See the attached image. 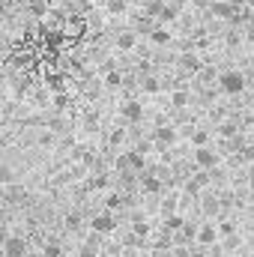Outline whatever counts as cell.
Listing matches in <instances>:
<instances>
[{"label": "cell", "mask_w": 254, "mask_h": 257, "mask_svg": "<svg viewBox=\"0 0 254 257\" xmlns=\"http://www.w3.org/2000/svg\"><path fill=\"white\" fill-rule=\"evenodd\" d=\"M218 84H221V90H224L227 96H236V93H242V87H245V78H242L239 72H224V75L218 78Z\"/></svg>", "instance_id": "6da1fadb"}, {"label": "cell", "mask_w": 254, "mask_h": 257, "mask_svg": "<svg viewBox=\"0 0 254 257\" xmlns=\"http://www.w3.org/2000/svg\"><path fill=\"white\" fill-rule=\"evenodd\" d=\"M3 257H27V242L21 236H6L3 239Z\"/></svg>", "instance_id": "7a4b0ae2"}, {"label": "cell", "mask_w": 254, "mask_h": 257, "mask_svg": "<svg viewBox=\"0 0 254 257\" xmlns=\"http://www.w3.org/2000/svg\"><path fill=\"white\" fill-rule=\"evenodd\" d=\"M194 165L203 168V171H212V168L218 165V156H215L209 147H197V153H194Z\"/></svg>", "instance_id": "3957f363"}, {"label": "cell", "mask_w": 254, "mask_h": 257, "mask_svg": "<svg viewBox=\"0 0 254 257\" xmlns=\"http://www.w3.org/2000/svg\"><path fill=\"white\" fill-rule=\"evenodd\" d=\"M90 227H93V233H111V230L117 227V221H114L111 212H99V215H93Z\"/></svg>", "instance_id": "277c9868"}, {"label": "cell", "mask_w": 254, "mask_h": 257, "mask_svg": "<svg viewBox=\"0 0 254 257\" xmlns=\"http://www.w3.org/2000/svg\"><path fill=\"white\" fill-rule=\"evenodd\" d=\"M194 236H197L200 245H215V242H218V230H215V224H200V230H194Z\"/></svg>", "instance_id": "5b68a950"}, {"label": "cell", "mask_w": 254, "mask_h": 257, "mask_svg": "<svg viewBox=\"0 0 254 257\" xmlns=\"http://www.w3.org/2000/svg\"><path fill=\"white\" fill-rule=\"evenodd\" d=\"M153 141H156L159 147H171V144L177 141V128H171V126H162V128H156V135H153Z\"/></svg>", "instance_id": "8992f818"}, {"label": "cell", "mask_w": 254, "mask_h": 257, "mask_svg": "<svg viewBox=\"0 0 254 257\" xmlns=\"http://www.w3.org/2000/svg\"><path fill=\"white\" fill-rule=\"evenodd\" d=\"M123 117H126L129 123H141V120H144L141 102H126V105H123Z\"/></svg>", "instance_id": "52a82bcc"}, {"label": "cell", "mask_w": 254, "mask_h": 257, "mask_svg": "<svg viewBox=\"0 0 254 257\" xmlns=\"http://www.w3.org/2000/svg\"><path fill=\"white\" fill-rule=\"evenodd\" d=\"M120 168H123V171H129V168H132V171H144V156H141V153H126V156L120 159Z\"/></svg>", "instance_id": "ba28073f"}, {"label": "cell", "mask_w": 254, "mask_h": 257, "mask_svg": "<svg viewBox=\"0 0 254 257\" xmlns=\"http://www.w3.org/2000/svg\"><path fill=\"white\" fill-rule=\"evenodd\" d=\"M117 45H120V51H129V48H135V33H120Z\"/></svg>", "instance_id": "9c48e42d"}, {"label": "cell", "mask_w": 254, "mask_h": 257, "mask_svg": "<svg viewBox=\"0 0 254 257\" xmlns=\"http://www.w3.org/2000/svg\"><path fill=\"white\" fill-rule=\"evenodd\" d=\"M12 180H15L12 168L9 165H0V186H12Z\"/></svg>", "instance_id": "30bf717a"}, {"label": "cell", "mask_w": 254, "mask_h": 257, "mask_svg": "<svg viewBox=\"0 0 254 257\" xmlns=\"http://www.w3.org/2000/svg\"><path fill=\"white\" fill-rule=\"evenodd\" d=\"M78 257H99V248H96V242H87V245H81Z\"/></svg>", "instance_id": "8fae6325"}, {"label": "cell", "mask_w": 254, "mask_h": 257, "mask_svg": "<svg viewBox=\"0 0 254 257\" xmlns=\"http://www.w3.org/2000/svg\"><path fill=\"white\" fill-rule=\"evenodd\" d=\"M215 230H218V236H233V233H236L233 221H221V227H215Z\"/></svg>", "instance_id": "7c38bea8"}, {"label": "cell", "mask_w": 254, "mask_h": 257, "mask_svg": "<svg viewBox=\"0 0 254 257\" xmlns=\"http://www.w3.org/2000/svg\"><path fill=\"white\" fill-rule=\"evenodd\" d=\"M212 12H215V15H230L233 6H230V3H212Z\"/></svg>", "instance_id": "4fadbf2b"}, {"label": "cell", "mask_w": 254, "mask_h": 257, "mask_svg": "<svg viewBox=\"0 0 254 257\" xmlns=\"http://www.w3.org/2000/svg\"><path fill=\"white\" fill-rule=\"evenodd\" d=\"M174 105H177V108L189 105V93H186V90H177V93H174Z\"/></svg>", "instance_id": "5bb4252c"}, {"label": "cell", "mask_w": 254, "mask_h": 257, "mask_svg": "<svg viewBox=\"0 0 254 257\" xmlns=\"http://www.w3.org/2000/svg\"><path fill=\"white\" fill-rule=\"evenodd\" d=\"M144 189H147V192H159V189H162V183H159L156 177H144Z\"/></svg>", "instance_id": "9a60e30c"}, {"label": "cell", "mask_w": 254, "mask_h": 257, "mask_svg": "<svg viewBox=\"0 0 254 257\" xmlns=\"http://www.w3.org/2000/svg\"><path fill=\"white\" fill-rule=\"evenodd\" d=\"M126 9V0H108V12H114V15H120Z\"/></svg>", "instance_id": "2e32d148"}, {"label": "cell", "mask_w": 254, "mask_h": 257, "mask_svg": "<svg viewBox=\"0 0 254 257\" xmlns=\"http://www.w3.org/2000/svg\"><path fill=\"white\" fill-rule=\"evenodd\" d=\"M203 209H206V215H212V212H218V200H212V197H206V203H203Z\"/></svg>", "instance_id": "e0dca14e"}, {"label": "cell", "mask_w": 254, "mask_h": 257, "mask_svg": "<svg viewBox=\"0 0 254 257\" xmlns=\"http://www.w3.org/2000/svg\"><path fill=\"white\" fill-rule=\"evenodd\" d=\"M180 227H183V218L180 215H171L168 218V230H180Z\"/></svg>", "instance_id": "ac0fdd59"}, {"label": "cell", "mask_w": 254, "mask_h": 257, "mask_svg": "<svg viewBox=\"0 0 254 257\" xmlns=\"http://www.w3.org/2000/svg\"><path fill=\"white\" fill-rule=\"evenodd\" d=\"M144 90H147V93H156V90H159V81H156V78H147V81H144Z\"/></svg>", "instance_id": "d6986e66"}, {"label": "cell", "mask_w": 254, "mask_h": 257, "mask_svg": "<svg viewBox=\"0 0 254 257\" xmlns=\"http://www.w3.org/2000/svg\"><path fill=\"white\" fill-rule=\"evenodd\" d=\"M147 230H150V227H147L144 221H135V236H147Z\"/></svg>", "instance_id": "ffe728a7"}, {"label": "cell", "mask_w": 254, "mask_h": 257, "mask_svg": "<svg viewBox=\"0 0 254 257\" xmlns=\"http://www.w3.org/2000/svg\"><path fill=\"white\" fill-rule=\"evenodd\" d=\"M153 42H168V33H165V30H156V33H153Z\"/></svg>", "instance_id": "44dd1931"}, {"label": "cell", "mask_w": 254, "mask_h": 257, "mask_svg": "<svg viewBox=\"0 0 254 257\" xmlns=\"http://www.w3.org/2000/svg\"><path fill=\"white\" fill-rule=\"evenodd\" d=\"M194 144L203 147V144H206V135H203V132H194Z\"/></svg>", "instance_id": "7402d4cb"}, {"label": "cell", "mask_w": 254, "mask_h": 257, "mask_svg": "<svg viewBox=\"0 0 254 257\" xmlns=\"http://www.w3.org/2000/svg\"><path fill=\"white\" fill-rule=\"evenodd\" d=\"M30 257H45V251H39V254H30Z\"/></svg>", "instance_id": "603a6c76"}, {"label": "cell", "mask_w": 254, "mask_h": 257, "mask_svg": "<svg viewBox=\"0 0 254 257\" xmlns=\"http://www.w3.org/2000/svg\"><path fill=\"white\" fill-rule=\"evenodd\" d=\"M251 186H254V168H251Z\"/></svg>", "instance_id": "cb8c5ba5"}, {"label": "cell", "mask_w": 254, "mask_h": 257, "mask_svg": "<svg viewBox=\"0 0 254 257\" xmlns=\"http://www.w3.org/2000/svg\"><path fill=\"white\" fill-rule=\"evenodd\" d=\"M191 257H203V254H191Z\"/></svg>", "instance_id": "d4e9b609"}, {"label": "cell", "mask_w": 254, "mask_h": 257, "mask_svg": "<svg viewBox=\"0 0 254 257\" xmlns=\"http://www.w3.org/2000/svg\"><path fill=\"white\" fill-rule=\"evenodd\" d=\"M0 114H3V105H0Z\"/></svg>", "instance_id": "484cf974"}]
</instances>
